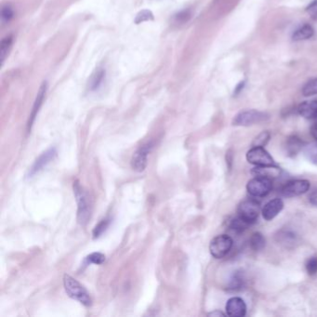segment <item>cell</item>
<instances>
[{
	"label": "cell",
	"mask_w": 317,
	"mask_h": 317,
	"mask_svg": "<svg viewBox=\"0 0 317 317\" xmlns=\"http://www.w3.org/2000/svg\"><path fill=\"white\" fill-rule=\"evenodd\" d=\"M246 305L242 298L233 297L227 301V315L231 317H242L246 315Z\"/></svg>",
	"instance_id": "obj_11"
},
{
	"label": "cell",
	"mask_w": 317,
	"mask_h": 317,
	"mask_svg": "<svg viewBox=\"0 0 317 317\" xmlns=\"http://www.w3.org/2000/svg\"><path fill=\"white\" fill-rule=\"evenodd\" d=\"M152 149H153V143H148L137 150L131 158V168L138 172L143 171L147 166L148 156Z\"/></svg>",
	"instance_id": "obj_8"
},
{
	"label": "cell",
	"mask_w": 317,
	"mask_h": 317,
	"mask_svg": "<svg viewBox=\"0 0 317 317\" xmlns=\"http://www.w3.org/2000/svg\"><path fill=\"white\" fill-rule=\"evenodd\" d=\"M270 133L268 131H263L258 136L255 138L254 142H253V146H265L266 143L269 142L270 140Z\"/></svg>",
	"instance_id": "obj_27"
},
{
	"label": "cell",
	"mask_w": 317,
	"mask_h": 317,
	"mask_svg": "<svg viewBox=\"0 0 317 317\" xmlns=\"http://www.w3.org/2000/svg\"><path fill=\"white\" fill-rule=\"evenodd\" d=\"M279 237L281 238V241L283 243H291L293 242V240H295V235L293 233H280V235H278Z\"/></svg>",
	"instance_id": "obj_31"
},
{
	"label": "cell",
	"mask_w": 317,
	"mask_h": 317,
	"mask_svg": "<svg viewBox=\"0 0 317 317\" xmlns=\"http://www.w3.org/2000/svg\"><path fill=\"white\" fill-rule=\"evenodd\" d=\"M284 207V202L280 198L269 201L262 208V217L266 220H272L278 215Z\"/></svg>",
	"instance_id": "obj_12"
},
{
	"label": "cell",
	"mask_w": 317,
	"mask_h": 317,
	"mask_svg": "<svg viewBox=\"0 0 317 317\" xmlns=\"http://www.w3.org/2000/svg\"><path fill=\"white\" fill-rule=\"evenodd\" d=\"M246 160L255 166H274L271 155L262 146H253L246 154Z\"/></svg>",
	"instance_id": "obj_6"
},
{
	"label": "cell",
	"mask_w": 317,
	"mask_h": 317,
	"mask_svg": "<svg viewBox=\"0 0 317 317\" xmlns=\"http://www.w3.org/2000/svg\"><path fill=\"white\" fill-rule=\"evenodd\" d=\"M306 269H307V272L310 274H315L317 272V259L316 258H311L310 259H308L307 263H306Z\"/></svg>",
	"instance_id": "obj_29"
},
{
	"label": "cell",
	"mask_w": 317,
	"mask_h": 317,
	"mask_svg": "<svg viewBox=\"0 0 317 317\" xmlns=\"http://www.w3.org/2000/svg\"><path fill=\"white\" fill-rule=\"evenodd\" d=\"M105 261V256L104 254L100 252L91 253L89 256L86 257L85 259V263L86 264H103Z\"/></svg>",
	"instance_id": "obj_24"
},
{
	"label": "cell",
	"mask_w": 317,
	"mask_h": 317,
	"mask_svg": "<svg viewBox=\"0 0 317 317\" xmlns=\"http://www.w3.org/2000/svg\"><path fill=\"white\" fill-rule=\"evenodd\" d=\"M309 201L311 205L317 206V190L313 191L310 195H309Z\"/></svg>",
	"instance_id": "obj_32"
},
{
	"label": "cell",
	"mask_w": 317,
	"mask_h": 317,
	"mask_svg": "<svg viewBox=\"0 0 317 317\" xmlns=\"http://www.w3.org/2000/svg\"><path fill=\"white\" fill-rule=\"evenodd\" d=\"M303 154L309 161L317 165V143H310L306 145L303 148Z\"/></svg>",
	"instance_id": "obj_20"
},
{
	"label": "cell",
	"mask_w": 317,
	"mask_h": 317,
	"mask_svg": "<svg viewBox=\"0 0 317 317\" xmlns=\"http://www.w3.org/2000/svg\"><path fill=\"white\" fill-rule=\"evenodd\" d=\"M250 225L248 222H246V220L241 219L239 216L235 219L232 220L230 222V228L233 230L235 233H242L246 230V228Z\"/></svg>",
	"instance_id": "obj_23"
},
{
	"label": "cell",
	"mask_w": 317,
	"mask_h": 317,
	"mask_svg": "<svg viewBox=\"0 0 317 317\" xmlns=\"http://www.w3.org/2000/svg\"><path fill=\"white\" fill-rule=\"evenodd\" d=\"M310 181L307 180H295L286 182L282 188V194L286 197H293L303 194L309 191Z\"/></svg>",
	"instance_id": "obj_9"
},
{
	"label": "cell",
	"mask_w": 317,
	"mask_h": 317,
	"mask_svg": "<svg viewBox=\"0 0 317 317\" xmlns=\"http://www.w3.org/2000/svg\"><path fill=\"white\" fill-rule=\"evenodd\" d=\"M14 16V12H13V8L10 5H6L3 7L2 11H1V18L4 22H10L13 19Z\"/></svg>",
	"instance_id": "obj_28"
},
{
	"label": "cell",
	"mask_w": 317,
	"mask_h": 317,
	"mask_svg": "<svg viewBox=\"0 0 317 317\" xmlns=\"http://www.w3.org/2000/svg\"><path fill=\"white\" fill-rule=\"evenodd\" d=\"M272 189V180L263 177H255L246 184L248 194L255 197H263L269 194Z\"/></svg>",
	"instance_id": "obj_5"
},
{
	"label": "cell",
	"mask_w": 317,
	"mask_h": 317,
	"mask_svg": "<svg viewBox=\"0 0 317 317\" xmlns=\"http://www.w3.org/2000/svg\"><path fill=\"white\" fill-rule=\"evenodd\" d=\"M243 285H244V278L241 275V273L236 272L233 274V277L230 280V284H229L228 288H230L232 290H238Z\"/></svg>",
	"instance_id": "obj_25"
},
{
	"label": "cell",
	"mask_w": 317,
	"mask_h": 317,
	"mask_svg": "<svg viewBox=\"0 0 317 317\" xmlns=\"http://www.w3.org/2000/svg\"><path fill=\"white\" fill-rule=\"evenodd\" d=\"M298 113L306 119H316L317 101H306L298 105Z\"/></svg>",
	"instance_id": "obj_14"
},
{
	"label": "cell",
	"mask_w": 317,
	"mask_h": 317,
	"mask_svg": "<svg viewBox=\"0 0 317 317\" xmlns=\"http://www.w3.org/2000/svg\"><path fill=\"white\" fill-rule=\"evenodd\" d=\"M233 241L227 234H220L211 240L209 251L215 259H222L233 247Z\"/></svg>",
	"instance_id": "obj_3"
},
{
	"label": "cell",
	"mask_w": 317,
	"mask_h": 317,
	"mask_svg": "<svg viewBox=\"0 0 317 317\" xmlns=\"http://www.w3.org/2000/svg\"><path fill=\"white\" fill-rule=\"evenodd\" d=\"M111 219H109V218H106V219L101 220V221L98 223L97 225L95 226V228L93 229V231H92L93 238H94V239L99 238V237L107 230V228L109 227Z\"/></svg>",
	"instance_id": "obj_22"
},
{
	"label": "cell",
	"mask_w": 317,
	"mask_h": 317,
	"mask_svg": "<svg viewBox=\"0 0 317 317\" xmlns=\"http://www.w3.org/2000/svg\"><path fill=\"white\" fill-rule=\"evenodd\" d=\"M259 211L260 207L259 203L253 199L243 201L238 207V216L249 224L255 222L258 219Z\"/></svg>",
	"instance_id": "obj_7"
},
{
	"label": "cell",
	"mask_w": 317,
	"mask_h": 317,
	"mask_svg": "<svg viewBox=\"0 0 317 317\" xmlns=\"http://www.w3.org/2000/svg\"><path fill=\"white\" fill-rule=\"evenodd\" d=\"M252 174L256 177H263L267 179H273L280 175L281 169L274 166H256V168H253Z\"/></svg>",
	"instance_id": "obj_15"
},
{
	"label": "cell",
	"mask_w": 317,
	"mask_h": 317,
	"mask_svg": "<svg viewBox=\"0 0 317 317\" xmlns=\"http://www.w3.org/2000/svg\"><path fill=\"white\" fill-rule=\"evenodd\" d=\"M249 244L253 250L259 251L265 247V238L260 233H254L250 237Z\"/></svg>",
	"instance_id": "obj_18"
},
{
	"label": "cell",
	"mask_w": 317,
	"mask_h": 317,
	"mask_svg": "<svg viewBox=\"0 0 317 317\" xmlns=\"http://www.w3.org/2000/svg\"><path fill=\"white\" fill-rule=\"evenodd\" d=\"M47 87H48L47 83L44 82V83L42 84V86L40 87V89H39L38 96H37L36 102H35L34 106H33L32 112H31V115H30L29 120H28V124H27V129H28V130H31L33 123H34V121H35V119H36V117H37V115H38V113H39L41 105L43 104V101H44V98H45L46 96V92H47Z\"/></svg>",
	"instance_id": "obj_13"
},
{
	"label": "cell",
	"mask_w": 317,
	"mask_h": 317,
	"mask_svg": "<svg viewBox=\"0 0 317 317\" xmlns=\"http://www.w3.org/2000/svg\"><path fill=\"white\" fill-rule=\"evenodd\" d=\"M13 37L12 36H9L5 39H2L1 43H0V59H1V62L3 63L5 61L9 52L12 49V45H13Z\"/></svg>",
	"instance_id": "obj_19"
},
{
	"label": "cell",
	"mask_w": 317,
	"mask_h": 317,
	"mask_svg": "<svg viewBox=\"0 0 317 317\" xmlns=\"http://www.w3.org/2000/svg\"><path fill=\"white\" fill-rule=\"evenodd\" d=\"M311 136L313 137L317 141V123L312 125V127L311 128Z\"/></svg>",
	"instance_id": "obj_33"
},
{
	"label": "cell",
	"mask_w": 317,
	"mask_h": 317,
	"mask_svg": "<svg viewBox=\"0 0 317 317\" xmlns=\"http://www.w3.org/2000/svg\"><path fill=\"white\" fill-rule=\"evenodd\" d=\"M302 95L305 97H311L317 94V78L309 80L302 88Z\"/></svg>",
	"instance_id": "obj_21"
},
{
	"label": "cell",
	"mask_w": 317,
	"mask_h": 317,
	"mask_svg": "<svg viewBox=\"0 0 317 317\" xmlns=\"http://www.w3.org/2000/svg\"><path fill=\"white\" fill-rule=\"evenodd\" d=\"M306 12L311 19L317 21V0H313L309 6L306 8Z\"/></svg>",
	"instance_id": "obj_30"
},
{
	"label": "cell",
	"mask_w": 317,
	"mask_h": 317,
	"mask_svg": "<svg viewBox=\"0 0 317 317\" xmlns=\"http://www.w3.org/2000/svg\"><path fill=\"white\" fill-rule=\"evenodd\" d=\"M104 76H105V72L104 70H99L96 72L95 75H93V77L91 78V90L92 91H96L99 89V87L103 83Z\"/></svg>",
	"instance_id": "obj_26"
},
{
	"label": "cell",
	"mask_w": 317,
	"mask_h": 317,
	"mask_svg": "<svg viewBox=\"0 0 317 317\" xmlns=\"http://www.w3.org/2000/svg\"><path fill=\"white\" fill-rule=\"evenodd\" d=\"M303 142L297 136H291L287 138L285 143L286 154L289 156H295L300 150L302 149Z\"/></svg>",
	"instance_id": "obj_17"
},
{
	"label": "cell",
	"mask_w": 317,
	"mask_h": 317,
	"mask_svg": "<svg viewBox=\"0 0 317 317\" xmlns=\"http://www.w3.org/2000/svg\"><path fill=\"white\" fill-rule=\"evenodd\" d=\"M209 315H211V316H220V315L224 316L225 314L223 312H221V311H215L213 312H211V313H209Z\"/></svg>",
	"instance_id": "obj_34"
},
{
	"label": "cell",
	"mask_w": 317,
	"mask_h": 317,
	"mask_svg": "<svg viewBox=\"0 0 317 317\" xmlns=\"http://www.w3.org/2000/svg\"><path fill=\"white\" fill-rule=\"evenodd\" d=\"M64 285L65 291L70 298L78 300L85 306H91L92 303L91 295L78 280L73 278L68 274H65L64 277Z\"/></svg>",
	"instance_id": "obj_2"
},
{
	"label": "cell",
	"mask_w": 317,
	"mask_h": 317,
	"mask_svg": "<svg viewBox=\"0 0 317 317\" xmlns=\"http://www.w3.org/2000/svg\"><path fill=\"white\" fill-rule=\"evenodd\" d=\"M57 156V150L56 148H51V149L47 150L43 154H41V156H39V158L35 161L33 164L32 167L30 168L27 177H33L37 173L40 172L42 169L44 168L51 163V162Z\"/></svg>",
	"instance_id": "obj_10"
},
{
	"label": "cell",
	"mask_w": 317,
	"mask_h": 317,
	"mask_svg": "<svg viewBox=\"0 0 317 317\" xmlns=\"http://www.w3.org/2000/svg\"><path fill=\"white\" fill-rule=\"evenodd\" d=\"M268 119L269 115L264 112L257 110L243 111L233 118V125L248 127L255 124L261 123Z\"/></svg>",
	"instance_id": "obj_4"
},
{
	"label": "cell",
	"mask_w": 317,
	"mask_h": 317,
	"mask_svg": "<svg viewBox=\"0 0 317 317\" xmlns=\"http://www.w3.org/2000/svg\"><path fill=\"white\" fill-rule=\"evenodd\" d=\"M313 35H314V29L312 28V26L306 24L298 27L297 30H295V32L292 35V40L303 41V40L311 39Z\"/></svg>",
	"instance_id": "obj_16"
},
{
	"label": "cell",
	"mask_w": 317,
	"mask_h": 317,
	"mask_svg": "<svg viewBox=\"0 0 317 317\" xmlns=\"http://www.w3.org/2000/svg\"><path fill=\"white\" fill-rule=\"evenodd\" d=\"M74 194L78 204V220L79 224L86 225L91 219L92 212V199L90 194L77 181L74 182Z\"/></svg>",
	"instance_id": "obj_1"
}]
</instances>
